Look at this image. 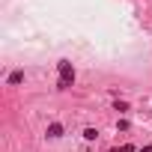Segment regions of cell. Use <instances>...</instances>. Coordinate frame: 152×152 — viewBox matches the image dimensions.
Returning <instances> with one entry per match:
<instances>
[{"mask_svg": "<svg viewBox=\"0 0 152 152\" xmlns=\"http://www.w3.org/2000/svg\"><path fill=\"white\" fill-rule=\"evenodd\" d=\"M57 72H60V78H57V90H69L75 84V66L69 60H60L57 63Z\"/></svg>", "mask_w": 152, "mask_h": 152, "instance_id": "1", "label": "cell"}, {"mask_svg": "<svg viewBox=\"0 0 152 152\" xmlns=\"http://www.w3.org/2000/svg\"><path fill=\"white\" fill-rule=\"evenodd\" d=\"M48 137H51V140L63 137V125H60V122H51V125H48Z\"/></svg>", "mask_w": 152, "mask_h": 152, "instance_id": "2", "label": "cell"}, {"mask_svg": "<svg viewBox=\"0 0 152 152\" xmlns=\"http://www.w3.org/2000/svg\"><path fill=\"white\" fill-rule=\"evenodd\" d=\"M21 81H24V72H12V75H9V84H12V87L21 84Z\"/></svg>", "mask_w": 152, "mask_h": 152, "instance_id": "3", "label": "cell"}, {"mask_svg": "<svg viewBox=\"0 0 152 152\" xmlns=\"http://www.w3.org/2000/svg\"><path fill=\"white\" fill-rule=\"evenodd\" d=\"M96 137H99L96 128H87V131H84V140H96Z\"/></svg>", "mask_w": 152, "mask_h": 152, "instance_id": "4", "label": "cell"}, {"mask_svg": "<svg viewBox=\"0 0 152 152\" xmlns=\"http://www.w3.org/2000/svg\"><path fill=\"white\" fill-rule=\"evenodd\" d=\"M110 152H137V146H131V143H125V146H119V149H110Z\"/></svg>", "mask_w": 152, "mask_h": 152, "instance_id": "5", "label": "cell"}, {"mask_svg": "<svg viewBox=\"0 0 152 152\" xmlns=\"http://www.w3.org/2000/svg\"><path fill=\"white\" fill-rule=\"evenodd\" d=\"M137 152H152V143H149V146H143V149H137Z\"/></svg>", "mask_w": 152, "mask_h": 152, "instance_id": "6", "label": "cell"}]
</instances>
